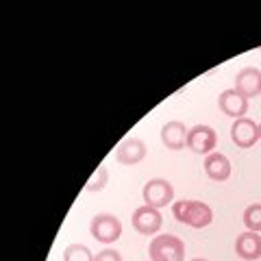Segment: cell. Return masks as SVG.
I'll use <instances>...</instances> for the list:
<instances>
[{
  "label": "cell",
  "mask_w": 261,
  "mask_h": 261,
  "mask_svg": "<svg viewBox=\"0 0 261 261\" xmlns=\"http://www.w3.org/2000/svg\"><path fill=\"white\" fill-rule=\"evenodd\" d=\"M107 181H109V170L105 168V166H98L96 170H94V174L89 176V181L85 183V190L87 192H102L105 190V185H107Z\"/></svg>",
  "instance_id": "cell-16"
},
{
  "label": "cell",
  "mask_w": 261,
  "mask_h": 261,
  "mask_svg": "<svg viewBox=\"0 0 261 261\" xmlns=\"http://www.w3.org/2000/svg\"><path fill=\"white\" fill-rule=\"evenodd\" d=\"M172 214L181 224L192 228H205L214 220V211L202 200H176L172 202Z\"/></svg>",
  "instance_id": "cell-1"
},
{
  "label": "cell",
  "mask_w": 261,
  "mask_h": 261,
  "mask_svg": "<svg viewBox=\"0 0 261 261\" xmlns=\"http://www.w3.org/2000/svg\"><path fill=\"white\" fill-rule=\"evenodd\" d=\"M89 233H92V238L96 242L113 244V242H118L122 235V222H120V218H116L113 214H98L92 218Z\"/></svg>",
  "instance_id": "cell-3"
},
{
  "label": "cell",
  "mask_w": 261,
  "mask_h": 261,
  "mask_svg": "<svg viewBox=\"0 0 261 261\" xmlns=\"http://www.w3.org/2000/svg\"><path fill=\"white\" fill-rule=\"evenodd\" d=\"M216 144H218V135L209 124H196L187 133V148L194 154H211Z\"/></svg>",
  "instance_id": "cell-5"
},
{
  "label": "cell",
  "mask_w": 261,
  "mask_h": 261,
  "mask_svg": "<svg viewBox=\"0 0 261 261\" xmlns=\"http://www.w3.org/2000/svg\"><path fill=\"white\" fill-rule=\"evenodd\" d=\"M187 133H190V128H185L183 122H166L161 126V142L168 150H181L187 146Z\"/></svg>",
  "instance_id": "cell-10"
},
{
  "label": "cell",
  "mask_w": 261,
  "mask_h": 261,
  "mask_svg": "<svg viewBox=\"0 0 261 261\" xmlns=\"http://www.w3.org/2000/svg\"><path fill=\"white\" fill-rule=\"evenodd\" d=\"M94 261H122V255L118 250H113V248H105V250L98 252Z\"/></svg>",
  "instance_id": "cell-17"
},
{
  "label": "cell",
  "mask_w": 261,
  "mask_h": 261,
  "mask_svg": "<svg viewBox=\"0 0 261 261\" xmlns=\"http://www.w3.org/2000/svg\"><path fill=\"white\" fill-rule=\"evenodd\" d=\"M150 261H183L185 244L176 235H154L148 248Z\"/></svg>",
  "instance_id": "cell-2"
},
{
  "label": "cell",
  "mask_w": 261,
  "mask_h": 261,
  "mask_svg": "<svg viewBox=\"0 0 261 261\" xmlns=\"http://www.w3.org/2000/svg\"><path fill=\"white\" fill-rule=\"evenodd\" d=\"M192 261H209V259H202V257H196V259H192Z\"/></svg>",
  "instance_id": "cell-18"
},
{
  "label": "cell",
  "mask_w": 261,
  "mask_h": 261,
  "mask_svg": "<svg viewBox=\"0 0 261 261\" xmlns=\"http://www.w3.org/2000/svg\"><path fill=\"white\" fill-rule=\"evenodd\" d=\"M235 252L238 257L246 259V261H255L261 257V235L252 233V231H244L242 235H238L235 240Z\"/></svg>",
  "instance_id": "cell-13"
},
{
  "label": "cell",
  "mask_w": 261,
  "mask_h": 261,
  "mask_svg": "<svg viewBox=\"0 0 261 261\" xmlns=\"http://www.w3.org/2000/svg\"><path fill=\"white\" fill-rule=\"evenodd\" d=\"M205 174L211 181L222 183L231 176V161H228L226 154L222 152H211L205 157Z\"/></svg>",
  "instance_id": "cell-12"
},
{
  "label": "cell",
  "mask_w": 261,
  "mask_h": 261,
  "mask_svg": "<svg viewBox=\"0 0 261 261\" xmlns=\"http://www.w3.org/2000/svg\"><path fill=\"white\" fill-rule=\"evenodd\" d=\"M259 140H261V122H259Z\"/></svg>",
  "instance_id": "cell-19"
},
{
  "label": "cell",
  "mask_w": 261,
  "mask_h": 261,
  "mask_svg": "<svg viewBox=\"0 0 261 261\" xmlns=\"http://www.w3.org/2000/svg\"><path fill=\"white\" fill-rule=\"evenodd\" d=\"M146 157V144L140 137H126L122 140L118 150H116V159L122 166H137L140 161H144Z\"/></svg>",
  "instance_id": "cell-9"
},
{
  "label": "cell",
  "mask_w": 261,
  "mask_h": 261,
  "mask_svg": "<svg viewBox=\"0 0 261 261\" xmlns=\"http://www.w3.org/2000/svg\"><path fill=\"white\" fill-rule=\"evenodd\" d=\"M96 255H92L85 244H70L63 250V261H94Z\"/></svg>",
  "instance_id": "cell-14"
},
{
  "label": "cell",
  "mask_w": 261,
  "mask_h": 261,
  "mask_svg": "<svg viewBox=\"0 0 261 261\" xmlns=\"http://www.w3.org/2000/svg\"><path fill=\"white\" fill-rule=\"evenodd\" d=\"M244 224L252 233L261 231V202H255V205H248L244 209Z\"/></svg>",
  "instance_id": "cell-15"
},
{
  "label": "cell",
  "mask_w": 261,
  "mask_h": 261,
  "mask_svg": "<svg viewBox=\"0 0 261 261\" xmlns=\"http://www.w3.org/2000/svg\"><path fill=\"white\" fill-rule=\"evenodd\" d=\"M142 198H144V205L148 207H154V209L168 207L174 200V187L166 178H150L142 190Z\"/></svg>",
  "instance_id": "cell-4"
},
{
  "label": "cell",
  "mask_w": 261,
  "mask_h": 261,
  "mask_svg": "<svg viewBox=\"0 0 261 261\" xmlns=\"http://www.w3.org/2000/svg\"><path fill=\"white\" fill-rule=\"evenodd\" d=\"M231 140L238 148H252L259 142V124L250 118H240L231 126Z\"/></svg>",
  "instance_id": "cell-8"
},
{
  "label": "cell",
  "mask_w": 261,
  "mask_h": 261,
  "mask_svg": "<svg viewBox=\"0 0 261 261\" xmlns=\"http://www.w3.org/2000/svg\"><path fill=\"white\" fill-rule=\"evenodd\" d=\"M130 224H133V228H135L137 233H142V235H154V233H159V228L163 224V218L159 214V209L144 205V207H137L133 211Z\"/></svg>",
  "instance_id": "cell-6"
},
{
  "label": "cell",
  "mask_w": 261,
  "mask_h": 261,
  "mask_svg": "<svg viewBox=\"0 0 261 261\" xmlns=\"http://www.w3.org/2000/svg\"><path fill=\"white\" fill-rule=\"evenodd\" d=\"M218 107H220V111H222L224 116L240 120V118H246L248 98L242 96L235 87L233 89H224V92L218 96Z\"/></svg>",
  "instance_id": "cell-7"
},
{
  "label": "cell",
  "mask_w": 261,
  "mask_h": 261,
  "mask_svg": "<svg viewBox=\"0 0 261 261\" xmlns=\"http://www.w3.org/2000/svg\"><path fill=\"white\" fill-rule=\"evenodd\" d=\"M235 89L246 96V98H257L261 96V70L259 68H244L235 76Z\"/></svg>",
  "instance_id": "cell-11"
}]
</instances>
